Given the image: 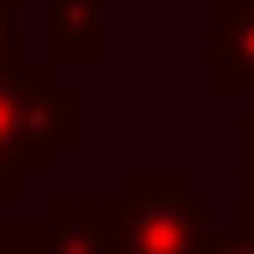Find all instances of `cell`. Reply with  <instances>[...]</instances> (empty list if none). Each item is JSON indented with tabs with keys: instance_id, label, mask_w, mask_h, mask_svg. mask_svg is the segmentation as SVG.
Segmentation results:
<instances>
[{
	"instance_id": "obj_2",
	"label": "cell",
	"mask_w": 254,
	"mask_h": 254,
	"mask_svg": "<svg viewBox=\"0 0 254 254\" xmlns=\"http://www.w3.org/2000/svg\"><path fill=\"white\" fill-rule=\"evenodd\" d=\"M212 218L182 170H145L115 200V254H212Z\"/></svg>"
},
{
	"instance_id": "obj_7",
	"label": "cell",
	"mask_w": 254,
	"mask_h": 254,
	"mask_svg": "<svg viewBox=\"0 0 254 254\" xmlns=\"http://www.w3.org/2000/svg\"><path fill=\"white\" fill-rule=\"evenodd\" d=\"M212 254H254L248 236H230V242H212Z\"/></svg>"
},
{
	"instance_id": "obj_6",
	"label": "cell",
	"mask_w": 254,
	"mask_h": 254,
	"mask_svg": "<svg viewBox=\"0 0 254 254\" xmlns=\"http://www.w3.org/2000/svg\"><path fill=\"white\" fill-rule=\"evenodd\" d=\"M236 164H242V182H248V200H242V236L254 242V115L236 127Z\"/></svg>"
},
{
	"instance_id": "obj_4",
	"label": "cell",
	"mask_w": 254,
	"mask_h": 254,
	"mask_svg": "<svg viewBox=\"0 0 254 254\" xmlns=\"http://www.w3.org/2000/svg\"><path fill=\"white\" fill-rule=\"evenodd\" d=\"M103 6L109 0H49V49H55V61L97 67V61L109 55Z\"/></svg>"
},
{
	"instance_id": "obj_1",
	"label": "cell",
	"mask_w": 254,
	"mask_h": 254,
	"mask_svg": "<svg viewBox=\"0 0 254 254\" xmlns=\"http://www.w3.org/2000/svg\"><path fill=\"white\" fill-rule=\"evenodd\" d=\"M79 109L55 85L49 67H6L0 73V200H12L30 176L55 164L61 145H73Z\"/></svg>"
},
{
	"instance_id": "obj_5",
	"label": "cell",
	"mask_w": 254,
	"mask_h": 254,
	"mask_svg": "<svg viewBox=\"0 0 254 254\" xmlns=\"http://www.w3.org/2000/svg\"><path fill=\"white\" fill-rule=\"evenodd\" d=\"M49 254H115V200H61L49 230Z\"/></svg>"
},
{
	"instance_id": "obj_3",
	"label": "cell",
	"mask_w": 254,
	"mask_h": 254,
	"mask_svg": "<svg viewBox=\"0 0 254 254\" xmlns=\"http://www.w3.org/2000/svg\"><path fill=\"white\" fill-rule=\"evenodd\" d=\"M212 85L254 97V0H212Z\"/></svg>"
}]
</instances>
